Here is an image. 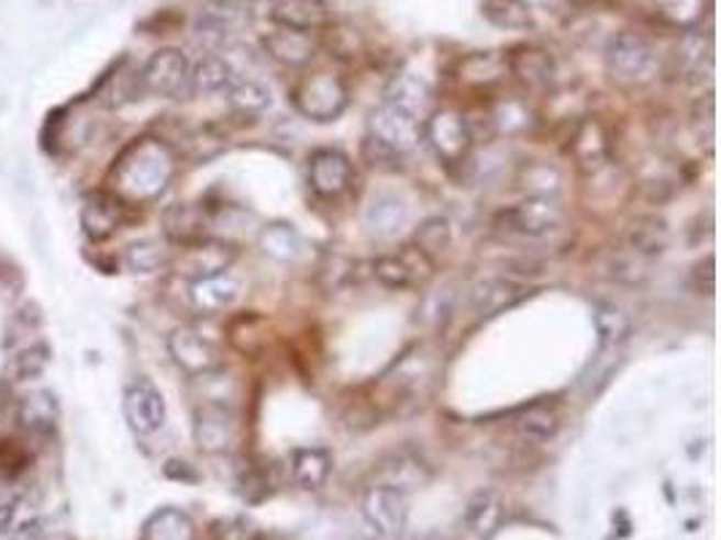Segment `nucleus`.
<instances>
[{
  "label": "nucleus",
  "instance_id": "nucleus-1",
  "mask_svg": "<svg viewBox=\"0 0 721 540\" xmlns=\"http://www.w3.org/2000/svg\"><path fill=\"white\" fill-rule=\"evenodd\" d=\"M174 151L157 138H141L125 151L117 166L114 181L122 198L135 203L157 201L174 179Z\"/></svg>",
  "mask_w": 721,
  "mask_h": 540
},
{
  "label": "nucleus",
  "instance_id": "nucleus-2",
  "mask_svg": "<svg viewBox=\"0 0 721 540\" xmlns=\"http://www.w3.org/2000/svg\"><path fill=\"white\" fill-rule=\"evenodd\" d=\"M289 101L298 109L300 116L319 122H335L348 105V87L341 76L317 70V74L303 76L289 92Z\"/></svg>",
  "mask_w": 721,
  "mask_h": 540
},
{
  "label": "nucleus",
  "instance_id": "nucleus-3",
  "mask_svg": "<svg viewBox=\"0 0 721 540\" xmlns=\"http://www.w3.org/2000/svg\"><path fill=\"white\" fill-rule=\"evenodd\" d=\"M422 140L433 149L443 166H459L468 160L473 135L463 111L435 109L422 120Z\"/></svg>",
  "mask_w": 721,
  "mask_h": 540
},
{
  "label": "nucleus",
  "instance_id": "nucleus-4",
  "mask_svg": "<svg viewBox=\"0 0 721 540\" xmlns=\"http://www.w3.org/2000/svg\"><path fill=\"white\" fill-rule=\"evenodd\" d=\"M606 66L611 79L622 85H646L657 68V52L641 33L622 31L608 44Z\"/></svg>",
  "mask_w": 721,
  "mask_h": 540
},
{
  "label": "nucleus",
  "instance_id": "nucleus-5",
  "mask_svg": "<svg viewBox=\"0 0 721 540\" xmlns=\"http://www.w3.org/2000/svg\"><path fill=\"white\" fill-rule=\"evenodd\" d=\"M565 220L563 205L557 198H543V195H528L522 198L511 209L500 211L498 214V230L508 233V236L519 238H543L548 233L557 230Z\"/></svg>",
  "mask_w": 721,
  "mask_h": 540
},
{
  "label": "nucleus",
  "instance_id": "nucleus-6",
  "mask_svg": "<svg viewBox=\"0 0 721 540\" xmlns=\"http://www.w3.org/2000/svg\"><path fill=\"white\" fill-rule=\"evenodd\" d=\"M435 275V260H430L422 249L413 244L403 249L392 251V255H381L374 262V279L381 286L395 292L419 290Z\"/></svg>",
  "mask_w": 721,
  "mask_h": 540
},
{
  "label": "nucleus",
  "instance_id": "nucleus-7",
  "mask_svg": "<svg viewBox=\"0 0 721 540\" xmlns=\"http://www.w3.org/2000/svg\"><path fill=\"white\" fill-rule=\"evenodd\" d=\"M189 74H192V66H189L185 52L174 49V46L159 49L141 68V92H149V95L157 98L192 95L189 92Z\"/></svg>",
  "mask_w": 721,
  "mask_h": 540
},
{
  "label": "nucleus",
  "instance_id": "nucleus-8",
  "mask_svg": "<svg viewBox=\"0 0 721 540\" xmlns=\"http://www.w3.org/2000/svg\"><path fill=\"white\" fill-rule=\"evenodd\" d=\"M408 495L389 486L374 484L363 495V519L374 536L384 540H398L408 530Z\"/></svg>",
  "mask_w": 721,
  "mask_h": 540
},
{
  "label": "nucleus",
  "instance_id": "nucleus-9",
  "mask_svg": "<svg viewBox=\"0 0 721 540\" xmlns=\"http://www.w3.org/2000/svg\"><path fill=\"white\" fill-rule=\"evenodd\" d=\"M192 438L206 454H224L233 449L235 438H239V416H235L233 405L217 401L200 403L192 416Z\"/></svg>",
  "mask_w": 721,
  "mask_h": 540
},
{
  "label": "nucleus",
  "instance_id": "nucleus-10",
  "mask_svg": "<svg viewBox=\"0 0 721 540\" xmlns=\"http://www.w3.org/2000/svg\"><path fill=\"white\" fill-rule=\"evenodd\" d=\"M368 138L406 157L422 140V122L398 105L381 101L368 114Z\"/></svg>",
  "mask_w": 721,
  "mask_h": 540
},
{
  "label": "nucleus",
  "instance_id": "nucleus-11",
  "mask_svg": "<svg viewBox=\"0 0 721 540\" xmlns=\"http://www.w3.org/2000/svg\"><path fill=\"white\" fill-rule=\"evenodd\" d=\"M168 355L192 379L217 373L222 368V351L195 327H176L168 336Z\"/></svg>",
  "mask_w": 721,
  "mask_h": 540
},
{
  "label": "nucleus",
  "instance_id": "nucleus-12",
  "mask_svg": "<svg viewBox=\"0 0 721 540\" xmlns=\"http://www.w3.org/2000/svg\"><path fill=\"white\" fill-rule=\"evenodd\" d=\"M354 181L352 160L341 149H324L311 151L309 157V187L322 201H339L346 195L348 187Z\"/></svg>",
  "mask_w": 721,
  "mask_h": 540
},
{
  "label": "nucleus",
  "instance_id": "nucleus-13",
  "mask_svg": "<svg viewBox=\"0 0 721 540\" xmlns=\"http://www.w3.org/2000/svg\"><path fill=\"white\" fill-rule=\"evenodd\" d=\"M239 260V249H235L230 240L220 238H198L192 244L181 246V255L176 268L181 275H187L189 281L206 279V275L228 273L230 268Z\"/></svg>",
  "mask_w": 721,
  "mask_h": 540
},
{
  "label": "nucleus",
  "instance_id": "nucleus-14",
  "mask_svg": "<svg viewBox=\"0 0 721 540\" xmlns=\"http://www.w3.org/2000/svg\"><path fill=\"white\" fill-rule=\"evenodd\" d=\"M122 410H125L127 427L135 436H155L163 430L165 416V397L159 395V390L152 381H133L125 390V401H122Z\"/></svg>",
  "mask_w": 721,
  "mask_h": 540
},
{
  "label": "nucleus",
  "instance_id": "nucleus-15",
  "mask_svg": "<svg viewBox=\"0 0 721 540\" xmlns=\"http://www.w3.org/2000/svg\"><path fill=\"white\" fill-rule=\"evenodd\" d=\"M673 74L678 79L697 85V81L708 79L713 70V35L700 27H691V31H681V38L673 46L670 55Z\"/></svg>",
  "mask_w": 721,
  "mask_h": 540
},
{
  "label": "nucleus",
  "instance_id": "nucleus-16",
  "mask_svg": "<svg viewBox=\"0 0 721 540\" xmlns=\"http://www.w3.org/2000/svg\"><path fill=\"white\" fill-rule=\"evenodd\" d=\"M506 66L508 76L524 85L528 90L541 92L548 90L554 85V76H557V63L548 55L543 46L535 44H519L513 49L506 52Z\"/></svg>",
  "mask_w": 721,
  "mask_h": 540
},
{
  "label": "nucleus",
  "instance_id": "nucleus-17",
  "mask_svg": "<svg viewBox=\"0 0 721 540\" xmlns=\"http://www.w3.org/2000/svg\"><path fill=\"white\" fill-rule=\"evenodd\" d=\"M376 484L389 486V490H398L408 495L413 490H422L433 481V468L428 465L424 457H419L417 451H395V454L384 457L376 468Z\"/></svg>",
  "mask_w": 721,
  "mask_h": 540
},
{
  "label": "nucleus",
  "instance_id": "nucleus-18",
  "mask_svg": "<svg viewBox=\"0 0 721 540\" xmlns=\"http://www.w3.org/2000/svg\"><path fill=\"white\" fill-rule=\"evenodd\" d=\"M268 20L284 31L311 35L333 25V9L328 0H274Z\"/></svg>",
  "mask_w": 721,
  "mask_h": 540
},
{
  "label": "nucleus",
  "instance_id": "nucleus-19",
  "mask_svg": "<svg viewBox=\"0 0 721 540\" xmlns=\"http://www.w3.org/2000/svg\"><path fill=\"white\" fill-rule=\"evenodd\" d=\"M567 151L578 168L597 173L611 162V133L600 120H584L573 133Z\"/></svg>",
  "mask_w": 721,
  "mask_h": 540
},
{
  "label": "nucleus",
  "instance_id": "nucleus-20",
  "mask_svg": "<svg viewBox=\"0 0 721 540\" xmlns=\"http://www.w3.org/2000/svg\"><path fill=\"white\" fill-rule=\"evenodd\" d=\"M241 297V281L233 273H217L206 275V279L189 281V303L198 314H222V311L233 308Z\"/></svg>",
  "mask_w": 721,
  "mask_h": 540
},
{
  "label": "nucleus",
  "instance_id": "nucleus-21",
  "mask_svg": "<svg viewBox=\"0 0 721 540\" xmlns=\"http://www.w3.org/2000/svg\"><path fill=\"white\" fill-rule=\"evenodd\" d=\"M263 52L276 63V66L289 68V70H300L306 66H311L317 57V41L311 38L309 33H298V31H279L263 35Z\"/></svg>",
  "mask_w": 721,
  "mask_h": 540
},
{
  "label": "nucleus",
  "instance_id": "nucleus-22",
  "mask_svg": "<svg viewBox=\"0 0 721 540\" xmlns=\"http://www.w3.org/2000/svg\"><path fill=\"white\" fill-rule=\"evenodd\" d=\"M384 103H392L398 109L408 111L417 116L419 122L430 114V103H433V87L424 76L413 74V70H403V74L392 76V81L384 90Z\"/></svg>",
  "mask_w": 721,
  "mask_h": 540
},
{
  "label": "nucleus",
  "instance_id": "nucleus-23",
  "mask_svg": "<svg viewBox=\"0 0 721 540\" xmlns=\"http://www.w3.org/2000/svg\"><path fill=\"white\" fill-rule=\"evenodd\" d=\"M530 295L524 284H517L511 279H487L478 281L470 292V308L478 316H498L506 308H513Z\"/></svg>",
  "mask_w": 721,
  "mask_h": 540
},
{
  "label": "nucleus",
  "instance_id": "nucleus-24",
  "mask_svg": "<svg viewBox=\"0 0 721 540\" xmlns=\"http://www.w3.org/2000/svg\"><path fill=\"white\" fill-rule=\"evenodd\" d=\"M289 471H292V481L300 490L317 492L328 484L330 473H333V454L322 446H303V449L292 451Z\"/></svg>",
  "mask_w": 721,
  "mask_h": 540
},
{
  "label": "nucleus",
  "instance_id": "nucleus-25",
  "mask_svg": "<svg viewBox=\"0 0 721 540\" xmlns=\"http://www.w3.org/2000/svg\"><path fill=\"white\" fill-rule=\"evenodd\" d=\"M500 521H502V500L498 492L478 490L468 500V506H465V514H463L465 532L476 540H487L495 536Z\"/></svg>",
  "mask_w": 721,
  "mask_h": 540
},
{
  "label": "nucleus",
  "instance_id": "nucleus-26",
  "mask_svg": "<svg viewBox=\"0 0 721 540\" xmlns=\"http://www.w3.org/2000/svg\"><path fill=\"white\" fill-rule=\"evenodd\" d=\"M508 76L506 52H473V55L459 60L457 79L473 90H489L500 85Z\"/></svg>",
  "mask_w": 721,
  "mask_h": 540
},
{
  "label": "nucleus",
  "instance_id": "nucleus-27",
  "mask_svg": "<svg viewBox=\"0 0 721 540\" xmlns=\"http://www.w3.org/2000/svg\"><path fill=\"white\" fill-rule=\"evenodd\" d=\"M670 244V227L657 214H643L635 216L628 227V249L632 255L652 260V257L662 255Z\"/></svg>",
  "mask_w": 721,
  "mask_h": 540
},
{
  "label": "nucleus",
  "instance_id": "nucleus-28",
  "mask_svg": "<svg viewBox=\"0 0 721 540\" xmlns=\"http://www.w3.org/2000/svg\"><path fill=\"white\" fill-rule=\"evenodd\" d=\"M57 419H60V405H57L52 392L35 390V392H27L25 397H20V405H16V421H20L22 430L44 436V432L55 430Z\"/></svg>",
  "mask_w": 721,
  "mask_h": 540
},
{
  "label": "nucleus",
  "instance_id": "nucleus-29",
  "mask_svg": "<svg viewBox=\"0 0 721 540\" xmlns=\"http://www.w3.org/2000/svg\"><path fill=\"white\" fill-rule=\"evenodd\" d=\"M122 225V203L111 195L87 198L81 209V227L92 240H103L114 236Z\"/></svg>",
  "mask_w": 721,
  "mask_h": 540
},
{
  "label": "nucleus",
  "instance_id": "nucleus-30",
  "mask_svg": "<svg viewBox=\"0 0 721 540\" xmlns=\"http://www.w3.org/2000/svg\"><path fill=\"white\" fill-rule=\"evenodd\" d=\"M592 319L597 336H600V349H619L632 336V319L619 303L597 301L592 308Z\"/></svg>",
  "mask_w": 721,
  "mask_h": 540
},
{
  "label": "nucleus",
  "instance_id": "nucleus-31",
  "mask_svg": "<svg viewBox=\"0 0 721 540\" xmlns=\"http://www.w3.org/2000/svg\"><path fill=\"white\" fill-rule=\"evenodd\" d=\"M408 222V205L398 195H376L365 209V227L376 238H395Z\"/></svg>",
  "mask_w": 721,
  "mask_h": 540
},
{
  "label": "nucleus",
  "instance_id": "nucleus-32",
  "mask_svg": "<svg viewBox=\"0 0 721 540\" xmlns=\"http://www.w3.org/2000/svg\"><path fill=\"white\" fill-rule=\"evenodd\" d=\"M235 79H239V74L224 57L209 55L189 74V92L192 95H220L233 87Z\"/></svg>",
  "mask_w": 721,
  "mask_h": 540
},
{
  "label": "nucleus",
  "instance_id": "nucleus-33",
  "mask_svg": "<svg viewBox=\"0 0 721 540\" xmlns=\"http://www.w3.org/2000/svg\"><path fill=\"white\" fill-rule=\"evenodd\" d=\"M259 251L276 262H295L303 255V236L289 222H270L257 236Z\"/></svg>",
  "mask_w": 721,
  "mask_h": 540
},
{
  "label": "nucleus",
  "instance_id": "nucleus-34",
  "mask_svg": "<svg viewBox=\"0 0 721 540\" xmlns=\"http://www.w3.org/2000/svg\"><path fill=\"white\" fill-rule=\"evenodd\" d=\"M513 430L522 440L530 443H546L557 436L559 430V410L552 403H535L530 408H524L522 414L513 419Z\"/></svg>",
  "mask_w": 721,
  "mask_h": 540
},
{
  "label": "nucleus",
  "instance_id": "nucleus-35",
  "mask_svg": "<svg viewBox=\"0 0 721 540\" xmlns=\"http://www.w3.org/2000/svg\"><path fill=\"white\" fill-rule=\"evenodd\" d=\"M206 225H209V220H206L203 209H198V205L176 203L163 214L165 233H168L170 240H176V244L181 246L192 244V240L198 238H206Z\"/></svg>",
  "mask_w": 721,
  "mask_h": 540
},
{
  "label": "nucleus",
  "instance_id": "nucleus-36",
  "mask_svg": "<svg viewBox=\"0 0 721 540\" xmlns=\"http://www.w3.org/2000/svg\"><path fill=\"white\" fill-rule=\"evenodd\" d=\"M481 16L500 31L533 27V11L528 0H481Z\"/></svg>",
  "mask_w": 721,
  "mask_h": 540
},
{
  "label": "nucleus",
  "instance_id": "nucleus-37",
  "mask_svg": "<svg viewBox=\"0 0 721 540\" xmlns=\"http://www.w3.org/2000/svg\"><path fill=\"white\" fill-rule=\"evenodd\" d=\"M144 540H195V521L181 508H159L146 519Z\"/></svg>",
  "mask_w": 721,
  "mask_h": 540
},
{
  "label": "nucleus",
  "instance_id": "nucleus-38",
  "mask_svg": "<svg viewBox=\"0 0 721 540\" xmlns=\"http://www.w3.org/2000/svg\"><path fill=\"white\" fill-rule=\"evenodd\" d=\"M487 116L489 125H492V135H517L533 125V111L528 109V103L519 101V98H500V101L489 105Z\"/></svg>",
  "mask_w": 721,
  "mask_h": 540
},
{
  "label": "nucleus",
  "instance_id": "nucleus-39",
  "mask_svg": "<svg viewBox=\"0 0 721 540\" xmlns=\"http://www.w3.org/2000/svg\"><path fill=\"white\" fill-rule=\"evenodd\" d=\"M230 344L241 351V355L254 357L268 344V322L259 314H239L230 322Z\"/></svg>",
  "mask_w": 721,
  "mask_h": 540
},
{
  "label": "nucleus",
  "instance_id": "nucleus-40",
  "mask_svg": "<svg viewBox=\"0 0 721 540\" xmlns=\"http://www.w3.org/2000/svg\"><path fill=\"white\" fill-rule=\"evenodd\" d=\"M559 184H563V170L552 162L530 160L519 170V187L528 195H543V198H557Z\"/></svg>",
  "mask_w": 721,
  "mask_h": 540
},
{
  "label": "nucleus",
  "instance_id": "nucleus-41",
  "mask_svg": "<svg viewBox=\"0 0 721 540\" xmlns=\"http://www.w3.org/2000/svg\"><path fill=\"white\" fill-rule=\"evenodd\" d=\"M224 95H228L230 105H233V109L244 116L263 114V111L270 105L268 87L257 79H246V76H239V79L233 81V87H230Z\"/></svg>",
  "mask_w": 721,
  "mask_h": 540
},
{
  "label": "nucleus",
  "instance_id": "nucleus-42",
  "mask_svg": "<svg viewBox=\"0 0 721 540\" xmlns=\"http://www.w3.org/2000/svg\"><path fill=\"white\" fill-rule=\"evenodd\" d=\"M452 238L454 230L446 216H428V220L417 227V233H413V246L422 249L430 260H435V257L443 255V251L452 246Z\"/></svg>",
  "mask_w": 721,
  "mask_h": 540
},
{
  "label": "nucleus",
  "instance_id": "nucleus-43",
  "mask_svg": "<svg viewBox=\"0 0 721 540\" xmlns=\"http://www.w3.org/2000/svg\"><path fill=\"white\" fill-rule=\"evenodd\" d=\"M200 14L209 16L222 31L235 35L252 22V5L246 0H209V5Z\"/></svg>",
  "mask_w": 721,
  "mask_h": 540
},
{
  "label": "nucleus",
  "instance_id": "nucleus-44",
  "mask_svg": "<svg viewBox=\"0 0 721 540\" xmlns=\"http://www.w3.org/2000/svg\"><path fill=\"white\" fill-rule=\"evenodd\" d=\"M170 262L165 246L157 240H135L125 249V266L133 273H155V270L165 268Z\"/></svg>",
  "mask_w": 721,
  "mask_h": 540
},
{
  "label": "nucleus",
  "instance_id": "nucleus-45",
  "mask_svg": "<svg viewBox=\"0 0 721 540\" xmlns=\"http://www.w3.org/2000/svg\"><path fill=\"white\" fill-rule=\"evenodd\" d=\"M46 365H49V349L41 344H35V346H31V349L20 351V355L11 360L9 375L14 381H35L41 373L46 371Z\"/></svg>",
  "mask_w": 721,
  "mask_h": 540
},
{
  "label": "nucleus",
  "instance_id": "nucleus-46",
  "mask_svg": "<svg viewBox=\"0 0 721 540\" xmlns=\"http://www.w3.org/2000/svg\"><path fill=\"white\" fill-rule=\"evenodd\" d=\"M657 14L681 31H691V27H700L702 0H659Z\"/></svg>",
  "mask_w": 721,
  "mask_h": 540
},
{
  "label": "nucleus",
  "instance_id": "nucleus-47",
  "mask_svg": "<svg viewBox=\"0 0 721 540\" xmlns=\"http://www.w3.org/2000/svg\"><path fill=\"white\" fill-rule=\"evenodd\" d=\"M452 303H454L452 290L443 286V290L424 297L422 305L417 308V322H422V325H433V327L443 325L448 316V311H452Z\"/></svg>",
  "mask_w": 721,
  "mask_h": 540
},
{
  "label": "nucleus",
  "instance_id": "nucleus-48",
  "mask_svg": "<svg viewBox=\"0 0 721 540\" xmlns=\"http://www.w3.org/2000/svg\"><path fill=\"white\" fill-rule=\"evenodd\" d=\"M691 125H695L697 138L706 140L708 146L713 144V133H717V103H713L711 92L695 103V109H691Z\"/></svg>",
  "mask_w": 721,
  "mask_h": 540
},
{
  "label": "nucleus",
  "instance_id": "nucleus-49",
  "mask_svg": "<svg viewBox=\"0 0 721 540\" xmlns=\"http://www.w3.org/2000/svg\"><path fill=\"white\" fill-rule=\"evenodd\" d=\"M363 155L374 168H387V170H395L400 166V160H403V155H398V151L387 149V146L376 144V140H370V138H365Z\"/></svg>",
  "mask_w": 721,
  "mask_h": 540
},
{
  "label": "nucleus",
  "instance_id": "nucleus-50",
  "mask_svg": "<svg viewBox=\"0 0 721 540\" xmlns=\"http://www.w3.org/2000/svg\"><path fill=\"white\" fill-rule=\"evenodd\" d=\"M14 510H16L14 497H11L5 490H0V532L9 530L11 519H14Z\"/></svg>",
  "mask_w": 721,
  "mask_h": 540
},
{
  "label": "nucleus",
  "instance_id": "nucleus-51",
  "mask_svg": "<svg viewBox=\"0 0 721 540\" xmlns=\"http://www.w3.org/2000/svg\"><path fill=\"white\" fill-rule=\"evenodd\" d=\"M11 540H46V538H44V530H41L35 521H27V525H22L20 530L11 536Z\"/></svg>",
  "mask_w": 721,
  "mask_h": 540
},
{
  "label": "nucleus",
  "instance_id": "nucleus-52",
  "mask_svg": "<svg viewBox=\"0 0 721 540\" xmlns=\"http://www.w3.org/2000/svg\"><path fill=\"white\" fill-rule=\"evenodd\" d=\"M565 3L576 5V9H589V5H597L600 0H565Z\"/></svg>",
  "mask_w": 721,
  "mask_h": 540
},
{
  "label": "nucleus",
  "instance_id": "nucleus-53",
  "mask_svg": "<svg viewBox=\"0 0 721 540\" xmlns=\"http://www.w3.org/2000/svg\"><path fill=\"white\" fill-rule=\"evenodd\" d=\"M354 540H378V536H374V532H370V536H359V538H354Z\"/></svg>",
  "mask_w": 721,
  "mask_h": 540
},
{
  "label": "nucleus",
  "instance_id": "nucleus-54",
  "mask_svg": "<svg viewBox=\"0 0 721 540\" xmlns=\"http://www.w3.org/2000/svg\"><path fill=\"white\" fill-rule=\"evenodd\" d=\"M270 3H274V0H270Z\"/></svg>",
  "mask_w": 721,
  "mask_h": 540
}]
</instances>
